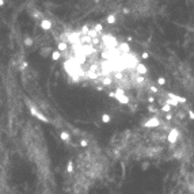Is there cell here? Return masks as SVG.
Instances as JSON below:
<instances>
[{
  "label": "cell",
  "instance_id": "obj_1",
  "mask_svg": "<svg viewBox=\"0 0 194 194\" xmlns=\"http://www.w3.org/2000/svg\"><path fill=\"white\" fill-rule=\"evenodd\" d=\"M27 105H29V109H30V113L33 115H34V117H37V118H40L41 121H44V122H48L49 119L46 118V117H45L44 114H42V113H41L40 110H38V109H37V107H35L34 105H31L30 102H27Z\"/></svg>",
  "mask_w": 194,
  "mask_h": 194
},
{
  "label": "cell",
  "instance_id": "obj_2",
  "mask_svg": "<svg viewBox=\"0 0 194 194\" xmlns=\"http://www.w3.org/2000/svg\"><path fill=\"white\" fill-rule=\"evenodd\" d=\"M114 94H115L114 98H117L121 103H123V105H129V98L125 95V91H123L122 88H118L117 93H114Z\"/></svg>",
  "mask_w": 194,
  "mask_h": 194
},
{
  "label": "cell",
  "instance_id": "obj_3",
  "mask_svg": "<svg viewBox=\"0 0 194 194\" xmlns=\"http://www.w3.org/2000/svg\"><path fill=\"white\" fill-rule=\"evenodd\" d=\"M179 138V132H178V129H171L170 133L167 134V141L168 143H171V144H175L176 141Z\"/></svg>",
  "mask_w": 194,
  "mask_h": 194
},
{
  "label": "cell",
  "instance_id": "obj_4",
  "mask_svg": "<svg viewBox=\"0 0 194 194\" xmlns=\"http://www.w3.org/2000/svg\"><path fill=\"white\" fill-rule=\"evenodd\" d=\"M159 125H160V121H159L156 117L151 118L149 121H147V122L144 123V126H145V128H155V126H159Z\"/></svg>",
  "mask_w": 194,
  "mask_h": 194
},
{
  "label": "cell",
  "instance_id": "obj_5",
  "mask_svg": "<svg viewBox=\"0 0 194 194\" xmlns=\"http://www.w3.org/2000/svg\"><path fill=\"white\" fill-rule=\"evenodd\" d=\"M136 71H137V73L140 76H143V75H145L147 72H148V68H147L144 64H141V62H138L136 65Z\"/></svg>",
  "mask_w": 194,
  "mask_h": 194
},
{
  "label": "cell",
  "instance_id": "obj_6",
  "mask_svg": "<svg viewBox=\"0 0 194 194\" xmlns=\"http://www.w3.org/2000/svg\"><path fill=\"white\" fill-rule=\"evenodd\" d=\"M101 83H102V87H103V86H105V87H109V86L113 84V77H111V76H102Z\"/></svg>",
  "mask_w": 194,
  "mask_h": 194
},
{
  "label": "cell",
  "instance_id": "obj_7",
  "mask_svg": "<svg viewBox=\"0 0 194 194\" xmlns=\"http://www.w3.org/2000/svg\"><path fill=\"white\" fill-rule=\"evenodd\" d=\"M118 50H119L121 53H123L125 56L130 53V48H129L128 44H119V45H118Z\"/></svg>",
  "mask_w": 194,
  "mask_h": 194
},
{
  "label": "cell",
  "instance_id": "obj_8",
  "mask_svg": "<svg viewBox=\"0 0 194 194\" xmlns=\"http://www.w3.org/2000/svg\"><path fill=\"white\" fill-rule=\"evenodd\" d=\"M57 52H66L68 50V44L66 42H61V41H58L57 42V49H56Z\"/></svg>",
  "mask_w": 194,
  "mask_h": 194
},
{
  "label": "cell",
  "instance_id": "obj_9",
  "mask_svg": "<svg viewBox=\"0 0 194 194\" xmlns=\"http://www.w3.org/2000/svg\"><path fill=\"white\" fill-rule=\"evenodd\" d=\"M41 27H42L44 30H50V29H52V22L48 21V19H42V22H41Z\"/></svg>",
  "mask_w": 194,
  "mask_h": 194
},
{
  "label": "cell",
  "instance_id": "obj_10",
  "mask_svg": "<svg viewBox=\"0 0 194 194\" xmlns=\"http://www.w3.org/2000/svg\"><path fill=\"white\" fill-rule=\"evenodd\" d=\"M87 37L90 38V40H93V38H97V37H99V34H98L97 31H95L93 27H91V29L88 30V33H87Z\"/></svg>",
  "mask_w": 194,
  "mask_h": 194
},
{
  "label": "cell",
  "instance_id": "obj_11",
  "mask_svg": "<svg viewBox=\"0 0 194 194\" xmlns=\"http://www.w3.org/2000/svg\"><path fill=\"white\" fill-rule=\"evenodd\" d=\"M60 138L68 143V141H71V134L69 133H66V132H61L60 133Z\"/></svg>",
  "mask_w": 194,
  "mask_h": 194
},
{
  "label": "cell",
  "instance_id": "obj_12",
  "mask_svg": "<svg viewBox=\"0 0 194 194\" xmlns=\"http://www.w3.org/2000/svg\"><path fill=\"white\" fill-rule=\"evenodd\" d=\"M115 21H117L115 14H111V15H109V16H107V23H109V25H114Z\"/></svg>",
  "mask_w": 194,
  "mask_h": 194
},
{
  "label": "cell",
  "instance_id": "obj_13",
  "mask_svg": "<svg viewBox=\"0 0 194 194\" xmlns=\"http://www.w3.org/2000/svg\"><path fill=\"white\" fill-rule=\"evenodd\" d=\"M60 57H61V53L57 52V50H53V53H52V60H53V61L60 60Z\"/></svg>",
  "mask_w": 194,
  "mask_h": 194
},
{
  "label": "cell",
  "instance_id": "obj_14",
  "mask_svg": "<svg viewBox=\"0 0 194 194\" xmlns=\"http://www.w3.org/2000/svg\"><path fill=\"white\" fill-rule=\"evenodd\" d=\"M114 79H115V80H119V82H121V80L123 79V73H122V71H117V72H115Z\"/></svg>",
  "mask_w": 194,
  "mask_h": 194
},
{
  "label": "cell",
  "instance_id": "obj_15",
  "mask_svg": "<svg viewBox=\"0 0 194 194\" xmlns=\"http://www.w3.org/2000/svg\"><path fill=\"white\" fill-rule=\"evenodd\" d=\"M110 119H111V117L109 114H102V122L109 123V122H110Z\"/></svg>",
  "mask_w": 194,
  "mask_h": 194
},
{
  "label": "cell",
  "instance_id": "obj_16",
  "mask_svg": "<svg viewBox=\"0 0 194 194\" xmlns=\"http://www.w3.org/2000/svg\"><path fill=\"white\" fill-rule=\"evenodd\" d=\"M79 144L82 148H87L88 147V140H86V138H82V140L79 141Z\"/></svg>",
  "mask_w": 194,
  "mask_h": 194
},
{
  "label": "cell",
  "instance_id": "obj_17",
  "mask_svg": "<svg viewBox=\"0 0 194 194\" xmlns=\"http://www.w3.org/2000/svg\"><path fill=\"white\" fill-rule=\"evenodd\" d=\"M170 110H171V106L167 105V103H164L163 107H162V111H163V113H170Z\"/></svg>",
  "mask_w": 194,
  "mask_h": 194
},
{
  "label": "cell",
  "instance_id": "obj_18",
  "mask_svg": "<svg viewBox=\"0 0 194 194\" xmlns=\"http://www.w3.org/2000/svg\"><path fill=\"white\" fill-rule=\"evenodd\" d=\"M93 29L97 31L98 34H101L102 31H103V27H102V25H99V23H98V25H95V27H93Z\"/></svg>",
  "mask_w": 194,
  "mask_h": 194
},
{
  "label": "cell",
  "instance_id": "obj_19",
  "mask_svg": "<svg viewBox=\"0 0 194 194\" xmlns=\"http://www.w3.org/2000/svg\"><path fill=\"white\" fill-rule=\"evenodd\" d=\"M25 45H26V46H31V45H33V38L26 37V38H25Z\"/></svg>",
  "mask_w": 194,
  "mask_h": 194
},
{
  "label": "cell",
  "instance_id": "obj_20",
  "mask_svg": "<svg viewBox=\"0 0 194 194\" xmlns=\"http://www.w3.org/2000/svg\"><path fill=\"white\" fill-rule=\"evenodd\" d=\"M66 171L68 172H72L73 171V163H72V162H68V164H66Z\"/></svg>",
  "mask_w": 194,
  "mask_h": 194
},
{
  "label": "cell",
  "instance_id": "obj_21",
  "mask_svg": "<svg viewBox=\"0 0 194 194\" xmlns=\"http://www.w3.org/2000/svg\"><path fill=\"white\" fill-rule=\"evenodd\" d=\"M88 30H90V27H88V26H83V27H82V31H80V34H82V35H87Z\"/></svg>",
  "mask_w": 194,
  "mask_h": 194
},
{
  "label": "cell",
  "instance_id": "obj_22",
  "mask_svg": "<svg viewBox=\"0 0 194 194\" xmlns=\"http://www.w3.org/2000/svg\"><path fill=\"white\" fill-rule=\"evenodd\" d=\"M156 83H158L159 86H164V84H166V79H164V77H159V79L156 80Z\"/></svg>",
  "mask_w": 194,
  "mask_h": 194
},
{
  "label": "cell",
  "instance_id": "obj_23",
  "mask_svg": "<svg viewBox=\"0 0 194 194\" xmlns=\"http://www.w3.org/2000/svg\"><path fill=\"white\" fill-rule=\"evenodd\" d=\"M149 90H151V91H152L154 94H158V93H159V90H158V87H156V86H151Z\"/></svg>",
  "mask_w": 194,
  "mask_h": 194
},
{
  "label": "cell",
  "instance_id": "obj_24",
  "mask_svg": "<svg viewBox=\"0 0 194 194\" xmlns=\"http://www.w3.org/2000/svg\"><path fill=\"white\" fill-rule=\"evenodd\" d=\"M148 110H149V111H152V113H156V111H158V109H156V107H155L154 105H151L149 107H148Z\"/></svg>",
  "mask_w": 194,
  "mask_h": 194
},
{
  "label": "cell",
  "instance_id": "obj_25",
  "mask_svg": "<svg viewBox=\"0 0 194 194\" xmlns=\"http://www.w3.org/2000/svg\"><path fill=\"white\" fill-rule=\"evenodd\" d=\"M149 57V54H148V53L147 52H144L143 53V54H141V58H143V60H147V58Z\"/></svg>",
  "mask_w": 194,
  "mask_h": 194
},
{
  "label": "cell",
  "instance_id": "obj_26",
  "mask_svg": "<svg viewBox=\"0 0 194 194\" xmlns=\"http://www.w3.org/2000/svg\"><path fill=\"white\" fill-rule=\"evenodd\" d=\"M25 68H27V61H23V62H22V66H21V71H23Z\"/></svg>",
  "mask_w": 194,
  "mask_h": 194
},
{
  "label": "cell",
  "instance_id": "obj_27",
  "mask_svg": "<svg viewBox=\"0 0 194 194\" xmlns=\"http://www.w3.org/2000/svg\"><path fill=\"white\" fill-rule=\"evenodd\" d=\"M166 119H168V121H170V119H172V114L167 113V114H166Z\"/></svg>",
  "mask_w": 194,
  "mask_h": 194
},
{
  "label": "cell",
  "instance_id": "obj_28",
  "mask_svg": "<svg viewBox=\"0 0 194 194\" xmlns=\"http://www.w3.org/2000/svg\"><path fill=\"white\" fill-rule=\"evenodd\" d=\"M148 102H149V103H152V102H155V98H154V97H149V98H148Z\"/></svg>",
  "mask_w": 194,
  "mask_h": 194
},
{
  "label": "cell",
  "instance_id": "obj_29",
  "mask_svg": "<svg viewBox=\"0 0 194 194\" xmlns=\"http://www.w3.org/2000/svg\"><path fill=\"white\" fill-rule=\"evenodd\" d=\"M189 115H190V118H191V119L194 118V113H193V111H191V110L189 111Z\"/></svg>",
  "mask_w": 194,
  "mask_h": 194
},
{
  "label": "cell",
  "instance_id": "obj_30",
  "mask_svg": "<svg viewBox=\"0 0 194 194\" xmlns=\"http://www.w3.org/2000/svg\"><path fill=\"white\" fill-rule=\"evenodd\" d=\"M109 97H111V98H114V97H115V94H114V93H110V94H109Z\"/></svg>",
  "mask_w": 194,
  "mask_h": 194
},
{
  "label": "cell",
  "instance_id": "obj_31",
  "mask_svg": "<svg viewBox=\"0 0 194 194\" xmlns=\"http://www.w3.org/2000/svg\"><path fill=\"white\" fill-rule=\"evenodd\" d=\"M4 4V1H3V0H0V5H3Z\"/></svg>",
  "mask_w": 194,
  "mask_h": 194
}]
</instances>
